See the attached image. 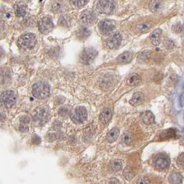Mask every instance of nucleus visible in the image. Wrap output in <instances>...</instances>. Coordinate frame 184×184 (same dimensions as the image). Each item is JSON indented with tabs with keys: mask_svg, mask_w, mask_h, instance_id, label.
I'll use <instances>...</instances> for the list:
<instances>
[{
	"mask_svg": "<svg viewBox=\"0 0 184 184\" xmlns=\"http://www.w3.org/2000/svg\"><path fill=\"white\" fill-rule=\"evenodd\" d=\"M50 92V88L47 83L38 82L33 85L32 93L33 96L40 99H43L47 97Z\"/></svg>",
	"mask_w": 184,
	"mask_h": 184,
	"instance_id": "nucleus-1",
	"label": "nucleus"
},
{
	"mask_svg": "<svg viewBox=\"0 0 184 184\" xmlns=\"http://www.w3.org/2000/svg\"><path fill=\"white\" fill-rule=\"evenodd\" d=\"M36 43V37L33 33H25L19 37L18 44L21 49L29 50L33 48Z\"/></svg>",
	"mask_w": 184,
	"mask_h": 184,
	"instance_id": "nucleus-2",
	"label": "nucleus"
},
{
	"mask_svg": "<svg viewBox=\"0 0 184 184\" xmlns=\"http://www.w3.org/2000/svg\"><path fill=\"white\" fill-rule=\"evenodd\" d=\"M16 95L13 91L6 90L3 92L0 95V102L4 106L10 108L13 106L16 103Z\"/></svg>",
	"mask_w": 184,
	"mask_h": 184,
	"instance_id": "nucleus-3",
	"label": "nucleus"
},
{
	"mask_svg": "<svg viewBox=\"0 0 184 184\" xmlns=\"http://www.w3.org/2000/svg\"><path fill=\"white\" fill-rule=\"evenodd\" d=\"M97 55V51L94 48H86L80 54V61L84 65H89L92 63Z\"/></svg>",
	"mask_w": 184,
	"mask_h": 184,
	"instance_id": "nucleus-4",
	"label": "nucleus"
},
{
	"mask_svg": "<svg viewBox=\"0 0 184 184\" xmlns=\"http://www.w3.org/2000/svg\"><path fill=\"white\" fill-rule=\"evenodd\" d=\"M115 4L113 0H99L97 5V9L100 13L109 14L114 9Z\"/></svg>",
	"mask_w": 184,
	"mask_h": 184,
	"instance_id": "nucleus-5",
	"label": "nucleus"
},
{
	"mask_svg": "<svg viewBox=\"0 0 184 184\" xmlns=\"http://www.w3.org/2000/svg\"><path fill=\"white\" fill-rule=\"evenodd\" d=\"M72 120L76 123H82L87 119L88 112L87 110L83 106H78L71 114Z\"/></svg>",
	"mask_w": 184,
	"mask_h": 184,
	"instance_id": "nucleus-6",
	"label": "nucleus"
},
{
	"mask_svg": "<svg viewBox=\"0 0 184 184\" xmlns=\"http://www.w3.org/2000/svg\"><path fill=\"white\" fill-rule=\"evenodd\" d=\"M170 160L165 154H159L154 159V164L158 170H164L170 165Z\"/></svg>",
	"mask_w": 184,
	"mask_h": 184,
	"instance_id": "nucleus-7",
	"label": "nucleus"
},
{
	"mask_svg": "<svg viewBox=\"0 0 184 184\" xmlns=\"http://www.w3.org/2000/svg\"><path fill=\"white\" fill-rule=\"evenodd\" d=\"M115 24L113 21L109 20V19H104L102 20L98 24V27L102 34L107 35L111 33L115 29Z\"/></svg>",
	"mask_w": 184,
	"mask_h": 184,
	"instance_id": "nucleus-8",
	"label": "nucleus"
},
{
	"mask_svg": "<svg viewBox=\"0 0 184 184\" xmlns=\"http://www.w3.org/2000/svg\"><path fill=\"white\" fill-rule=\"evenodd\" d=\"M54 24L51 18L48 17H45L42 18L38 23V28L41 33H48L52 30Z\"/></svg>",
	"mask_w": 184,
	"mask_h": 184,
	"instance_id": "nucleus-9",
	"label": "nucleus"
},
{
	"mask_svg": "<svg viewBox=\"0 0 184 184\" xmlns=\"http://www.w3.org/2000/svg\"><path fill=\"white\" fill-rule=\"evenodd\" d=\"M122 36L120 33H115L112 35L106 41V45L109 49L114 50L120 46L122 42Z\"/></svg>",
	"mask_w": 184,
	"mask_h": 184,
	"instance_id": "nucleus-10",
	"label": "nucleus"
},
{
	"mask_svg": "<svg viewBox=\"0 0 184 184\" xmlns=\"http://www.w3.org/2000/svg\"><path fill=\"white\" fill-rule=\"evenodd\" d=\"M80 20L83 24L90 25L95 23L96 20V16L94 12L91 11H85L81 15Z\"/></svg>",
	"mask_w": 184,
	"mask_h": 184,
	"instance_id": "nucleus-11",
	"label": "nucleus"
},
{
	"mask_svg": "<svg viewBox=\"0 0 184 184\" xmlns=\"http://www.w3.org/2000/svg\"><path fill=\"white\" fill-rule=\"evenodd\" d=\"M11 71L8 68H0V84H5L11 80Z\"/></svg>",
	"mask_w": 184,
	"mask_h": 184,
	"instance_id": "nucleus-12",
	"label": "nucleus"
},
{
	"mask_svg": "<svg viewBox=\"0 0 184 184\" xmlns=\"http://www.w3.org/2000/svg\"><path fill=\"white\" fill-rule=\"evenodd\" d=\"M133 59L132 54L129 51H124L117 57V61L121 64H127L129 63Z\"/></svg>",
	"mask_w": 184,
	"mask_h": 184,
	"instance_id": "nucleus-13",
	"label": "nucleus"
},
{
	"mask_svg": "<svg viewBox=\"0 0 184 184\" xmlns=\"http://www.w3.org/2000/svg\"><path fill=\"white\" fill-rule=\"evenodd\" d=\"M144 101V95L141 92H136L133 95V97L129 101V103L132 106H136L141 104Z\"/></svg>",
	"mask_w": 184,
	"mask_h": 184,
	"instance_id": "nucleus-14",
	"label": "nucleus"
},
{
	"mask_svg": "<svg viewBox=\"0 0 184 184\" xmlns=\"http://www.w3.org/2000/svg\"><path fill=\"white\" fill-rule=\"evenodd\" d=\"M162 34V30L161 29H156L152 31L150 35V40L154 45H158L161 43V36Z\"/></svg>",
	"mask_w": 184,
	"mask_h": 184,
	"instance_id": "nucleus-15",
	"label": "nucleus"
},
{
	"mask_svg": "<svg viewBox=\"0 0 184 184\" xmlns=\"http://www.w3.org/2000/svg\"><path fill=\"white\" fill-rule=\"evenodd\" d=\"M183 179V176L179 172H172L168 176L170 184H182Z\"/></svg>",
	"mask_w": 184,
	"mask_h": 184,
	"instance_id": "nucleus-16",
	"label": "nucleus"
},
{
	"mask_svg": "<svg viewBox=\"0 0 184 184\" xmlns=\"http://www.w3.org/2000/svg\"><path fill=\"white\" fill-rule=\"evenodd\" d=\"M14 11L16 16H24L26 12V6L23 2H18L14 5Z\"/></svg>",
	"mask_w": 184,
	"mask_h": 184,
	"instance_id": "nucleus-17",
	"label": "nucleus"
},
{
	"mask_svg": "<svg viewBox=\"0 0 184 184\" xmlns=\"http://www.w3.org/2000/svg\"><path fill=\"white\" fill-rule=\"evenodd\" d=\"M111 116H112V113L110 109H105L102 112V113L100 114V116H99L100 122H101L102 124H106L110 121V119H111Z\"/></svg>",
	"mask_w": 184,
	"mask_h": 184,
	"instance_id": "nucleus-18",
	"label": "nucleus"
},
{
	"mask_svg": "<svg viewBox=\"0 0 184 184\" xmlns=\"http://www.w3.org/2000/svg\"><path fill=\"white\" fill-rule=\"evenodd\" d=\"M142 120L144 124H151L155 122L154 115L151 111H145L142 114Z\"/></svg>",
	"mask_w": 184,
	"mask_h": 184,
	"instance_id": "nucleus-19",
	"label": "nucleus"
},
{
	"mask_svg": "<svg viewBox=\"0 0 184 184\" xmlns=\"http://www.w3.org/2000/svg\"><path fill=\"white\" fill-rule=\"evenodd\" d=\"M176 135V129H169L163 131L160 135V137L163 140H168L175 138Z\"/></svg>",
	"mask_w": 184,
	"mask_h": 184,
	"instance_id": "nucleus-20",
	"label": "nucleus"
},
{
	"mask_svg": "<svg viewBox=\"0 0 184 184\" xmlns=\"http://www.w3.org/2000/svg\"><path fill=\"white\" fill-rule=\"evenodd\" d=\"M119 136V130L117 128L112 129L107 134V140L109 143H113L116 141Z\"/></svg>",
	"mask_w": 184,
	"mask_h": 184,
	"instance_id": "nucleus-21",
	"label": "nucleus"
},
{
	"mask_svg": "<svg viewBox=\"0 0 184 184\" xmlns=\"http://www.w3.org/2000/svg\"><path fill=\"white\" fill-rule=\"evenodd\" d=\"M141 82V78L137 74H134L129 78L127 83L131 86H137Z\"/></svg>",
	"mask_w": 184,
	"mask_h": 184,
	"instance_id": "nucleus-22",
	"label": "nucleus"
},
{
	"mask_svg": "<svg viewBox=\"0 0 184 184\" xmlns=\"http://www.w3.org/2000/svg\"><path fill=\"white\" fill-rule=\"evenodd\" d=\"M47 116V110L43 108L39 109L35 115V120L37 122H43Z\"/></svg>",
	"mask_w": 184,
	"mask_h": 184,
	"instance_id": "nucleus-23",
	"label": "nucleus"
},
{
	"mask_svg": "<svg viewBox=\"0 0 184 184\" xmlns=\"http://www.w3.org/2000/svg\"><path fill=\"white\" fill-rule=\"evenodd\" d=\"M162 2L161 0H152L150 3H149V9L151 12L156 13V12L160 10Z\"/></svg>",
	"mask_w": 184,
	"mask_h": 184,
	"instance_id": "nucleus-24",
	"label": "nucleus"
},
{
	"mask_svg": "<svg viewBox=\"0 0 184 184\" xmlns=\"http://www.w3.org/2000/svg\"><path fill=\"white\" fill-rule=\"evenodd\" d=\"M90 31L86 27H82L80 29H78V31L77 33V36L80 40H85L86 39L88 36H90Z\"/></svg>",
	"mask_w": 184,
	"mask_h": 184,
	"instance_id": "nucleus-25",
	"label": "nucleus"
},
{
	"mask_svg": "<svg viewBox=\"0 0 184 184\" xmlns=\"http://www.w3.org/2000/svg\"><path fill=\"white\" fill-rule=\"evenodd\" d=\"M63 7H64V4L61 0H56L51 5V9L55 13H59L62 11Z\"/></svg>",
	"mask_w": 184,
	"mask_h": 184,
	"instance_id": "nucleus-26",
	"label": "nucleus"
},
{
	"mask_svg": "<svg viewBox=\"0 0 184 184\" xmlns=\"http://www.w3.org/2000/svg\"><path fill=\"white\" fill-rule=\"evenodd\" d=\"M122 160H115L110 163V168L111 171L114 172H118L122 169Z\"/></svg>",
	"mask_w": 184,
	"mask_h": 184,
	"instance_id": "nucleus-27",
	"label": "nucleus"
},
{
	"mask_svg": "<svg viewBox=\"0 0 184 184\" xmlns=\"http://www.w3.org/2000/svg\"><path fill=\"white\" fill-rule=\"evenodd\" d=\"M176 164L179 168L184 170V153H181L176 160Z\"/></svg>",
	"mask_w": 184,
	"mask_h": 184,
	"instance_id": "nucleus-28",
	"label": "nucleus"
},
{
	"mask_svg": "<svg viewBox=\"0 0 184 184\" xmlns=\"http://www.w3.org/2000/svg\"><path fill=\"white\" fill-rule=\"evenodd\" d=\"M151 27V24L149 23H142L141 24H138L137 26V29H138V31H146L147 30H149Z\"/></svg>",
	"mask_w": 184,
	"mask_h": 184,
	"instance_id": "nucleus-29",
	"label": "nucleus"
},
{
	"mask_svg": "<svg viewBox=\"0 0 184 184\" xmlns=\"http://www.w3.org/2000/svg\"><path fill=\"white\" fill-rule=\"evenodd\" d=\"M88 0H71V2L76 6L82 7L88 3Z\"/></svg>",
	"mask_w": 184,
	"mask_h": 184,
	"instance_id": "nucleus-30",
	"label": "nucleus"
},
{
	"mask_svg": "<svg viewBox=\"0 0 184 184\" xmlns=\"http://www.w3.org/2000/svg\"><path fill=\"white\" fill-rule=\"evenodd\" d=\"M122 141L126 144H129L132 141L131 135L129 133H125L123 137H122Z\"/></svg>",
	"mask_w": 184,
	"mask_h": 184,
	"instance_id": "nucleus-31",
	"label": "nucleus"
},
{
	"mask_svg": "<svg viewBox=\"0 0 184 184\" xmlns=\"http://www.w3.org/2000/svg\"><path fill=\"white\" fill-rule=\"evenodd\" d=\"M149 56H150V52L149 51H147L141 54L139 56V58H141V61H146L149 58Z\"/></svg>",
	"mask_w": 184,
	"mask_h": 184,
	"instance_id": "nucleus-32",
	"label": "nucleus"
},
{
	"mask_svg": "<svg viewBox=\"0 0 184 184\" xmlns=\"http://www.w3.org/2000/svg\"><path fill=\"white\" fill-rule=\"evenodd\" d=\"M6 10L2 9L0 10V17L4 18H9L11 16V13L9 11H5Z\"/></svg>",
	"mask_w": 184,
	"mask_h": 184,
	"instance_id": "nucleus-33",
	"label": "nucleus"
},
{
	"mask_svg": "<svg viewBox=\"0 0 184 184\" xmlns=\"http://www.w3.org/2000/svg\"><path fill=\"white\" fill-rule=\"evenodd\" d=\"M20 121L22 122V123L27 124L29 123V122H30L31 119H30V117L27 116V115H24V116L21 117Z\"/></svg>",
	"mask_w": 184,
	"mask_h": 184,
	"instance_id": "nucleus-34",
	"label": "nucleus"
},
{
	"mask_svg": "<svg viewBox=\"0 0 184 184\" xmlns=\"http://www.w3.org/2000/svg\"><path fill=\"white\" fill-rule=\"evenodd\" d=\"M137 184H149V181L145 177H141L137 181Z\"/></svg>",
	"mask_w": 184,
	"mask_h": 184,
	"instance_id": "nucleus-35",
	"label": "nucleus"
},
{
	"mask_svg": "<svg viewBox=\"0 0 184 184\" xmlns=\"http://www.w3.org/2000/svg\"><path fill=\"white\" fill-rule=\"evenodd\" d=\"M179 104L180 106L182 108L184 106V94L183 93H181L179 96Z\"/></svg>",
	"mask_w": 184,
	"mask_h": 184,
	"instance_id": "nucleus-36",
	"label": "nucleus"
},
{
	"mask_svg": "<svg viewBox=\"0 0 184 184\" xmlns=\"http://www.w3.org/2000/svg\"><path fill=\"white\" fill-rule=\"evenodd\" d=\"M19 131H20L25 132V131H28V130H29V127L27 126V124H22L19 125Z\"/></svg>",
	"mask_w": 184,
	"mask_h": 184,
	"instance_id": "nucleus-37",
	"label": "nucleus"
},
{
	"mask_svg": "<svg viewBox=\"0 0 184 184\" xmlns=\"http://www.w3.org/2000/svg\"><path fill=\"white\" fill-rule=\"evenodd\" d=\"M68 113V110L67 109H65V108H63V109H61L59 110V113L61 115H62V116H65V115H67Z\"/></svg>",
	"mask_w": 184,
	"mask_h": 184,
	"instance_id": "nucleus-38",
	"label": "nucleus"
},
{
	"mask_svg": "<svg viewBox=\"0 0 184 184\" xmlns=\"http://www.w3.org/2000/svg\"><path fill=\"white\" fill-rule=\"evenodd\" d=\"M5 1H7V2H10V1H12V0H5Z\"/></svg>",
	"mask_w": 184,
	"mask_h": 184,
	"instance_id": "nucleus-39",
	"label": "nucleus"
}]
</instances>
